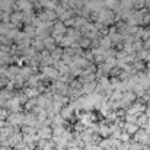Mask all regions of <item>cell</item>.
Listing matches in <instances>:
<instances>
[{
  "mask_svg": "<svg viewBox=\"0 0 150 150\" xmlns=\"http://www.w3.org/2000/svg\"><path fill=\"white\" fill-rule=\"evenodd\" d=\"M105 3H106V7L109 9H120L118 0H105Z\"/></svg>",
  "mask_w": 150,
  "mask_h": 150,
  "instance_id": "obj_1",
  "label": "cell"
},
{
  "mask_svg": "<svg viewBox=\"0 0 150 150\" xmlns=\"http://www.w3.org/2000/svg\"><path fill=\"white\" fill-rule=\"evenodd\" d=\"M103 44H105V45H109V44H111V41H109L108 38H105V40H103Z\"/></svg>",
  "mask_w": 150,
  "mask_h": 150,
  "instance_id": "obj_2",
  "label": "cell"
}]
</instances>
